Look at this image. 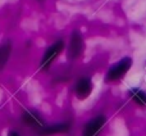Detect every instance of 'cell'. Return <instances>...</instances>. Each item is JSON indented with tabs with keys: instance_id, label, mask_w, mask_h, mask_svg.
I'll return each instance as SVG.
<instances>
[{
	"instance_id": "4",
	"label": "cell",
	"mask_w": 146,
	"mask_h": 136,
	"mask_svg": "<svg viewBox=\"0 0 146 136\" xmlns=\"http://www.w3.org/2000/svg\"><path fill=\"white\" fill-rule=\"evenodd\" d=\"M94 90V82L90 77L87 76H82L74 82L73 86V93H74L76 98L78 100H86L87 98H90Z\"/></svg>"
},
{
	"instance_id": "6",
	"label": "cell",
	"mask_w": 146,
	"mask_h": 136,
	"mask_svg": "<svg viewBox=\"0 0 146 136\" xmlns=\"http://www.w3.org/2000/svg\"><path fill=\"white\" fill-rule=\"evenodd\" d=\"M21 121L23 122L25 126L38 130V131H40L42 127L46 126L45 119L42 118V116H41L36 109H26L22 113V116H21Z\"/></svg>"
},
{
	"instance_id": "2",
	"label": "cell",
	"mask_w": 146,
	"mask_h": 136,
	"mask_svg": "<svg viewBox=\"0 0 146 136\" xmlns=\"http://www.w3.org/2000/svg\"><path fill=\"white\" fill-rule=\"evenodd\" d=\"M85 48V39H83V35L81 33V31L73 30L71 36H69L68 46H67V58H68V61L78 59L83 54Z\"/></svg>"
},
{
	"instance_id": "8",
	"label": "cell",
	"mask_w": 146,
	"mask_h": 136,
	"mask_svg": "<svg viewBox=\"0 0 146 136\" xmlns=\"http://www.w3.org/2000/svg\"><path fill=\"white\" fill-rule=\"evenodd\" d=\"M128 96L136 105L146 108V90L141 87H131L128 90Z\"/></svg>"
},
{
	"instance_id": "3",
	"label": "cell",
	"mask_w": 146,
	"mask_h": 136,
	"mask_svg": "<svg viewBox=\"0 0 146 136\" xmlns=\"http://www.w3.org/2000/svg\"><path fill=\"white\" fill-rule=\"evenodd\" d=\"M66 48V41L63 39H58L56 41H54L50 46L45 50L42 58L40 62V69L42 71H48L49 68L53 66V63L56 61L59 55L62 54V51Z\"/></svg>"
},
{
	"instance_id": "7",
	"label": "cell",
	"mask_w": 146,
	"mask_h": 136,
	"mask_svg": "<svg viewBox=\"0 0 146 136\" xmlns=\"http://www.w3.org/2000/svg\"><path fill=\"white\" fill-rule=\"evenodd\" d=\"M72 129V123L68 121L63 122H56L53 125H46L45 127L38 131L41 136H53V135H60V134H67Z\"/></svg>"
},
{
	"instance_id": "10",
	"label": "cell",
	"mask_w": 146,
	"mask_h": 136,
	"mask_svg": "<svg viewBox=\"0 0 146 136\" xmlns=\"http://www.w3.org/2000/svg\"><path fill=\"white\" fill-rule=\"evenodd\" d=\"M8 136H21V134L18 131H15V130H10V131L8 132Z\"/></svg>"
},
{
	"instance_id": "9",
	"label": "cell",
	"mask_w": 146,
	"mask_h": 136,
	"mask_svg": "<svg viewBox=\"0 0 146 136\" xmlns=\"http://www.w3.org/2000/svg\"><path fill=\"white\" fill-rule=\"evenodd\" d=\"M10 50H12V48H10L9 44H5V45L0 46V67H1L3 64H5V62L8 61Z\"/></svg>"
},
{
	"instance_id": "1",
	"label": "cell",
	"mask_w": 146,
	"mask_h": 136,
	"mask_svg": "<svg viewBox=\"0 0 146 136\" xmlns=\"http://www.w3.org/2000/svg\"><path fill=\"white\" fill-rule=\"evenodd\" d=\"M132 58L129 57H123L121 58L115 64H113L110 68L108 69L105 75V81L108 83H111V82H118L121 81L127 73L129 72L132 67Z\"/></svg>"
},
{
	"instance_id": "5",
	"label": "cell",
	"mask_w": 146,
	"mask_h": 136,
	"mask_svg": "<svg viewBox=\"0 0 146 136\" xmlns=\"http://www.w3.org/2000/svg\"><path fill=\"white\" fill-rule=\"evenodd\" d=\"M106 123V117L104 114H98V116L92 117L85 123L81 132V136H99L101 130L104 129Z\"/></svg>"
}]
</instances>
